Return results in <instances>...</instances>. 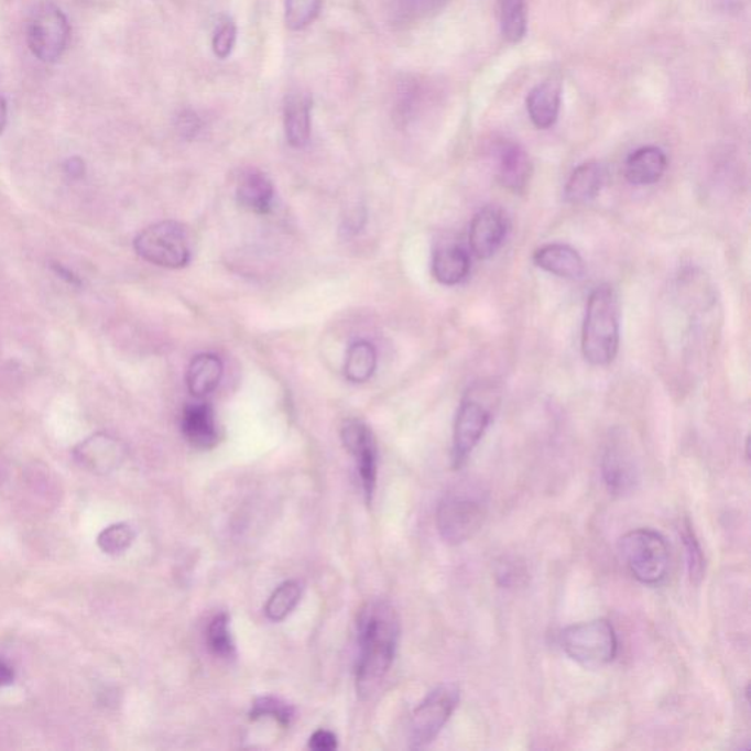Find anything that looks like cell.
<instances>
[{"label":"cell","mask_w":751,"mask_h":751,"mask_svg":"<svg viewBox=\"0 0 751 751\" xmlns=\"http://www.w3.org/2000/svg\"><path fill=\"white\" fill-rule=\"evenodd\" d=\"M64 172L69 179H81L86 175V163L81 157H70L64 163Z\"/></svg>","instance_id":"cell-36"},{"label":"cell","mask_w":751,"mask_h":751,"mask_svg":"<svg viewBox=\"0 0 751 751\" xmlns=\"http://www.w3.org/2000/svg\"><path fill=\"white\" fill-rule=\"evenodd\" d=\"M135 253L145 262L165 269H183L192 262L187 228L174 220L150 225L135 237Z\"/></svg>","instance_id":"cell-6"},{"label":"cell","mask_w":751,"mask_h":751,"mask_svg":"<svg viewBox=\"0 0 751 751\" xmlns=\"http://www.w3.org/2000/svg\"><path fill=\"white\" fill-rule=\"evenodd\" d=\"M176 128H178V131L184 139H194V137L198 134V131H200L202 121L193 110H184V112L179 115L178 121H176Z\"/></svg>","instance_id":"cell-34"},{"label":"cell","mask_w":751,"mask_h":751,"mask_svg":"<svg viewBox=\"0 0 751 751\" xmlns=\"http://www.w3.org/2000/svg\"><path fill=\"white\" fill-rule=\"evenodd\" d=\"M273 196H275V189H273L271 179L260 172H250L238 184V203L253 214H268L272 209Z\"/></svg>","instance_id":"cell-23"},{"label":"cell","mask_w":751,"mask_h":751,"mask_svg":"<svg viewBox=\"0 0 751 751\" xmlns=\"http://www.w3.org/2000/svg\"><path fill=\"white\" fill-rule=\"evenodd\" d=\"M560 646L569 660L589 670L603 668L618 655L616 629L605 618L567 627L560 633Z\"/></svg>","instance_id":"cell-4"},{"label":"cell","mask_w":751,"mask_h":751,"mask_svg":"<svg viewBox=\"0 0 751 751\" xmlns=\"http://www.w3.org/2000/svg\"><path fill=\"white\" fill-rule=\"evenodd\" d=\"M250 718L253 721H258L260 718H272L282 727H290L294 719V709L276 697H259L251 706Z\"/></svg>","instance_id":"cell-30"},{"label":"cell","mask_w":751,"mask_h":751,"mask_svg":"<svg viewBox=\"0 0 751 751\" xmlns=\"http://www.w3.org/2000/svg\"><path fill=\"white\" fill-rule=\"evenodd\" d=\"M492 406L480 401L475 388L464 395L455 417L453 436V466L461 468L468 461L472 450L483 439L486 431L492 423Z\"/></svg>","instance_id":"cell-9"},{"label":"cell","mask_w":751,"mask_h":751,"mask_svg":"<svg viewBox=\"0 0 751 751\" xmlns=\"http://www.w3.org/2000/svg\"><path fill=\"white\" fill-rule=\"evenodd\" d=\"M13 679H15V673H13L12 666L0 661V688L11 686Z\"/></svg>","instance_id":"cell-38"},{"label":"cell","mask_w":751,"mask_h":751,"mask_svg":"<svg viewBox=\"0 0 751 751\" xmlns=\"http://www.w3.org/2000/svg\"><path fill=\"white\" fill-rule=\"evenodd\" d=\"M459 704V687L448 683L436 687L414 710L410 722L411 749H423L433 743L453 717Z\"/></svg>","instance_id":"cell-7"},{"label":"cell","mask_w":751,"mask_h":751,"mask_svg":"<svg viewBox=\"0 0 751 751\" xmlns=\"http://www.w3.org/2000/svg\"><path fill=\"white\" fill-rule=\"evenodd\" d=\"M605 183V171L598 162L581 163L569 175L564 196L569 205L580 206L594 202Z\"/></svg>","instance_id":"cell-20"},{"label":"cell","mask_w":751,"mask_h":751,"mask_svg":"<svg viewBox=\"0 0 751 751\" xmlns=\"http://www.w3.org/2000/svg\"><path fill=\"white\" fill-rule=\"evenodd\" d=\"M683 541L687 552L688 574H690L693 583H700L705 576V555L699 541H697L695 530L692 529L688 521L683 525Z\"/></svg>","instance_id":"cell-31"},{"label":"cell","mask_w":751,"mask_h":751,"mask_svg":"<svg viewBox=\"0 0 751 751\" xmlns=\"http://www.w3.org/2000/svg\"><path fill=\"white\" fill-rule=\"evenodd\" d=\"M69 24L56 4L42 3L31 13L26 25V42L33 55L52 64L64 55L69 42Z\"/></svg>","instance_id":"cell-8"},{"label":"cell","mask_w":751,"mask_h":751,"mask_svg":"<svg viewBox=\"0 0 751 751\" xmlns=\"http://www.w3.org/2000/svg\"><path fill=\"white\" fill-rule=\"evenodd\" d=\"M285 135L295 149L306 148L312 137V99L303 92L286 97L284 108Z\"/></svg>","instance_id":"cell-19"},{"label":"cell","mask_w":751,"mask_h":751,"mask_svg":"<svg viewBox=\"0 0 751 751\" xmlns=\"http://www.w3.org/2000/svg\"><path fill=\"white\" fill-rule=\"evenodd\" d=\"M563 105V84L558 78H549L530 90L525 106L530 121L537 130H549L558 121Z\"/></svg>","instance_id":"cell-15"},{"label":"cell","mask_w":751,"mask_h":751,"mask_svg":"<svg viewBox=\"0 0 751 751\" xmlns=\"http://www.w3.org/2000/svg\"><path fill=\"white\" fill-rule=\"evenodd\" d=\"M357 630L360 651L356 670L357 695L361 699H370L395 660L400 618L392 605L373 600L361 609Z\"/></svg>","instance_id":"cell-1"},{"label":"cell","mask_w":751,"mask_h":751,"mask_svg":"<svg viewBox=\"0 0 751 751\" xmlns=\"http://www.w3.org/2000/svg\"><path fill=\"white\" fill-rule=\"evenodd\" d=\"M508 236V220L501 209L488 206L475 215L468 232L471 253L477 259L493 258L505 242Z\"/></svg>","instance_id":"cell-13"},{"label":"cell","mask_w":751,"mask_h":751,"mask_svg":"<svg viewBox=\"0 0 751 751\" xmlns=\"http://www.w3.org/2000/svg\"><path fill=\"white\" fill-rule=\"evenodd\" d=\"M341 437L348 453L356 458L361 488L366 502L372 503L378 481V450L372 432L360 420H348L344 423Z\"/></svg>","instance_id":"cell-10"},{"label":"cell","mask_w":751,"mask_h":751,"mask_svg":"<svg viewBox=\"0 0 751 751\" xmlns=\"http://www.w3.org/2000/svg\"><path fill=\"white\" fill-rule=\"evenodd\" d=\"M135 532L130 524L117 523L106 527L97 537V546L106 555H121L130 549L134 542Z\"/></svg>","instance_id":"cell-28"},{"label":"cell","mask_w":751,"mask_h":751,"mask_svg":"<svg viewBox=\"0 0 751 751\" xmlns=\"http://www.w3.org/2000/svg\"><path fill=\"white\" fill-rule=\"evenodd\" d=\"M181 431L193 448L206 450L218 444L219 433L215 411L206 402L185 406Z\"/></svg>","instance_id":"cell-17"},{"label":"cell","mask_w":751,"mask_h":751,"mask_svg":"<svg viewBox=\"0 0 751 751\" xmlns=\"http://www.w3.org/2000/svg\"><path fill=\"white\" fill-rule=\"evenodd\" d=\"M668 167V157L664 150L656 145H644L634 150L627 157L624 174L625 179L635 187H649L660 183Z\"/></svg>","instance_id":"cell-18"},{"label":"cell","mask_w":751,"mask_h":751,"mask_svg":"<svg viewBox=\"0 0 751 751\" xmlns=\"http://www.w3.org/2000/svg\"><path fill=\"white\" fill-rule=\"evenodd\" d=\"M471 262L467 250L459 246H444L433 254L432 272L445 286H455L467 280Z\"/></svg>","instance_id":"cell-21"},{"label":"cell","mask_w":751,"mask_h":751,"mask_svg":"<svg viewBox=\"0 0 751 751\" xmlns=\"http://www.w3.org/2000/svg\"><path fill=\"white\" fill-rule=\"evenodd\" d=\"M446 0H401L402 9L411 17H427L439 11Z\"/></svg>","instance_id":"cell-33"},{"label":"cell","mask_w":751,"mask_h":751,"mask_svg":"<svg viewBox=\"0 0 751 751\" xmlns=\"http://www.w3.org/2000/svg\"><path fill=\"white\" fill-rule=\"evenodd\" d=\"M488 494L475 486L446 494L437 508V530L449 545H461L475 537L488 519Z\"/></svg>","instance_id":"cell-3"},{"label":"cell","mask_w":751,"mask_h":751,"mask_svg":"<svg viewBox=\"0 0 751 751\" xmlns=\"http://www.w3.org/2000/svg\"><path fill=\"white\" fill-rule=\"evenodd\" d=\"M237 43V25L229 17H224L216 25L211 47L220 59H227L231 55Z\"/></svg>","instance_id":"cell-32"},{"label":"cell","mask_w":751,"mask_h":751,"mask_svg":"<svg viewBox=\"0 0 751 751\" xmlns=\"http://www.w3.org/2000/svg\"><path fill=\"white\" fill-rule=\"evenodd\" d=\"M207 644L215 656L220 660H232L236 657V643H233L231 630H229L228 613H219L211 620L207 630Z\"/></svg>","instance_id":"cell-27"},{"label":"cell","mask_w":751,"mask_h":751,"mask_svg":"<svg viewBox=\"0 0 751 751\" xmlns=\"http://www.w3.org/2000/svg\"><path fill=\"white\" fill-rule=\"evenodd\" d=\"M532 161L523 145L505 141L498 150V179L512 193L524 192L532 178Z\"/></svg>","instance_id":"cell-16"},{"label":"cell","mask_w":751,"mask_h":751,"mask_svg":"<svg viewBox=\"0 0 751 751\" xmlns=\"http://www.w3.org/2000/svg\"><path fill=\"white\" fill-rule=\"evenodd\" d=\"M322 0H285V22L289 29L300 31L311 25L319 15Z\"/></svg>","instance_id":"cell-29"},{"label":"cell","mask_w":751,"mask_h":751,"mask_svg":"<svg viewBox=\"0 0 751 751\" xmlns=\"http://www.w3.org/2000/svg\"><path fill=\"white\" fill-rule=\"evenodd\" d=\"M308 748L316 751H334L338 749V739L334 732L317 730L308 741Z\"/></svg>","instance_id":"cell-35"},{"label":"cell","mask_w":751,"mask_h":751,"mask_svg":"<svg viewBox=\"0 0 751 751\" xmlns=\"http://www.w3.org/2000/svg\"><path fill=\"white\" fill-rule=\"evenodd\" d=\"M533 262L542 271L563 280L578 281L586 275V262L572 246L552 242L534 251Z\"/></svg>","instance_id":"cell-14"},{"label":"cell","mask_w":751,"mask_h":751,"mask_svg":"<svg viewBox=\"0 0 751 751\" xmlns=\"http://www.w3.org/2000/svg\"><path fill=\"white\" fill-rule=\"evenodd\" d=\"M622 563L642 585L656 586L668 576L670 547L661 533L638 529L620 541Z\"/></svg>","instance_id":"cell-5"},{"label":"cell","mask_w":751,"mask_h":751,"mask_svg":"<svg viewBox=\"0 0 751 751\" xmlns=\"http://www.w3.org/2000/svg\"><path fill=\"white\" fill-rule=\"evenodd\" d=\"M303 587L298 581L290 580L282 583L275 591H273L271 598H269L266 608V617L273 622L284 621L286 617L293 613L294 609L297 608L300 599H302Z\"/></svg>","instance_id":"cell-26"},{"label":"cell","mask_w":751,"mask_h":751,"mask_svg":"<svg viewBox=\"0 0 751 751\" xmlns=\"http://www.w3.org/2000/svg\"><path fill=\"white\" fill-rule=\"evenodd\" d=\"M224 364L218 356L200 355L188 366L187 387L193 396L206 398L219 387Z\"/></svg>","instance_id":"cell-22"},{"label":"cell","mask_w":751,"mask_h":751,"mask_svg":"<svg viewBox=\"0 0 751 751\" xmlns=\"http://www.w3.org/2000/svg\"><path fill=\"white\" fill-rule=\"evenodd\" d=\"M73 454L75 461L84 470L92 475H109L121 466L126 459L127 449L117 437L106 435V433H96L75 446Z\"/></svg>","instance_id":"cell-12"},{"label":"cell","mask_w":751,"mask_h":751,"mask_svg":"<svg viewBox=\"0 0 751 751\" xmlns=\"http://www.w3.org/2000/svg\"><path fill=\"white\" fill-rule=\"evenodd\" d=\"M602 476L608 492L613 497L633 493L640 481L639 466L633 450L621 437H612L602 457Z\"/></svg>","instance_id":"cell-11"},{"label":"cell","mask_w":751,"mask_h":751,"mask_svg":"<svg viewBox=\"0 0 751 751\" xmlns=\"http://www.w3.org/2000/svg\"><path fill=\"white\" fill-rule=\"evenodd\" d=\"M499 22L508 43H520L527 34V0H498Z\"/></svg>","instance_id":"cell-24"},{"label":"cell","mask_w":751,"mask_h":751,"mask_svg":"<svg viewBox=\"0 0 751 751\" xmlns=\"http://www.w3.org/2000/svg\"><path fill=\"white\" fill-rule=\"evenodd\" d=\"M52 269L53 271H55L57 276L62 277V280H64L65 282H68V284L74 286L81 285V281L78 280V276L75 275V273L70 272L69 269L62 266V264L52 263Z\"/></svg>","instance_id":"cell-37"},{"label":"cell","mask_w":751,"mask_h":751,"mask_svg":"<svg viewBox=\"0 0 751 751\" xmlns=\"http://www.w3.org/2000/svg\"><path fill=\"white\" fill-rule=\"evenodd\" d=\"M8 121V108L7 101L0 96V134H2L4 127H7Z\"/></svg>","instance_id":"cell-39"},{"label":"cell","mask_w":751,"mask_h":751,"mask_svg":"<svg viewBox=\"0 0 751 751\" xmlns=\"http://www.w3.org/2000/svg\"><path fill=\"white\" fill-rule=\"evenodd\" d=\"M378 355L374 347L368 341H357L348 350L346 360V378L352 383H364L372 378Z\"/></svg>","instance_id":"cell-25"},{"label":"cell","mask_w":751,"mask_h":751,"mask_svg":"<svg viewBox=\"0 0 751 751\" xmlns=\"http://www.w3.org/2000/svg\"><path fill=\"white\" fill-rule=\"evenodd\" d=\"M620 304L609 285L596 286L587 300L581 352L591 366H609L620 350Z\"/></svg>","instance_id":"cell-2"}]
</instances>
